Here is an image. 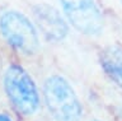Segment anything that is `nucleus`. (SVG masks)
I'll list each match as a JSON object with an SVG mask.
<instances>
[{"label":"nucleus","mask_w":122,"mask_h":121,"mask_svg":"<svg viewBox=\"0 0 122 121\" xmlns=\"http://www.w3.org/2000/svg\"><path fill=\"white\" fill-rule=\"evenodd\" d=\"M0 121H13L10 119V116L5 115V113H0Z\"/></svg>","instance_id":"7"},{"label":"nucleus","mask_w":122,"mask_h":121,"mask_svg":"<svg viewBox=\"0 0 122 121\" xmlns=\"http://www.w3.org/2000/svg\"><path fill=\"white\" fill-rule=\"evenodd\" d=\"M101 64L111 80L122 88V48L118 46L103 48L101 51Z\"/></svg>","instance_id":"6"},{"label":"nucleus","mask_w":122,"mask_h":121,"mask_svg":"<svg viewBox=\"0 0 122 121\" xmlns=\"http://www.w3.org/2000/svg\"><path fill=\"white\" fill-rule=\"evenodd\" d=\"M121 3H122V0H121Z\"/></svg>","instance_id":"8"},{"label":"nucleus","mask_w":122,"mask_h":121,"mask_svg":"<svg viewBox=\"0 0 122 121\" xmlns=\"http://www.w3.org/2000/svg\"><path fill=\"white\" fill-rule=\"evenodd\" d=\"M5 92L13 106L23 115H32L40 106L36 84L29 74L18 65H11L4 78Z\"/></svg>","instance_id":"2"},{"label":"nucleus","mask_w":122,"mask_h":121,"mask_svg":"<svg viewBox=\"0 0 122 121\" xmlns=\"http://www.w3.org/2000/svg\"><path fill=\"white\" fill-rule=\"evenodd\" d=\"M65 16L75 29L89 36L99 35L103 29L102 12L94 0H60Z\"/></svg>","instance_id":"4"},{"label":"nucleus","mask_w":122,"mask_h":121,"mask_svg":"<svg viewBox=\"0 0 122 121\" xmlns=\"http://www.w3.org/2000/svg\"><path fill=\"white\" fill-rule=\"evenodd\" d=\"M0 29L4 38L18 51L33 55L38 51L40 40L37 31L28 18L17 10L5 12L0 18Z\"/></svg>","instance_id":"3"},{"label":"nucleus","mask_w":122,"mask_h":121,"mask_svg":"<svg viewBox=\"0 0 122 121\" xmlns=\"http://www.w3.org/2000/svg\"><path fill=\"white\" fill-rule=\"evenodd\" d=\"M43 96L51 115L59 121H78L81 106L66 79L59 75L50 77L45 83Z\"/></svg>","instance_id":"1"},{"label":"nucleus","mask_w":122,"mask_h":121,"mask_svg":"<svg viewBox=\"0 0 122 121\" xmlns=\"http://www.w3.org/2000/svg\"><path fill=\"white\" fill-rule=\"evenodd\" d=\"M34 18L43 36L50 41H61L67 35V26L53 6L40 4L33 9Z\"/></svg>","instance_id":"5"}]
</instances>
